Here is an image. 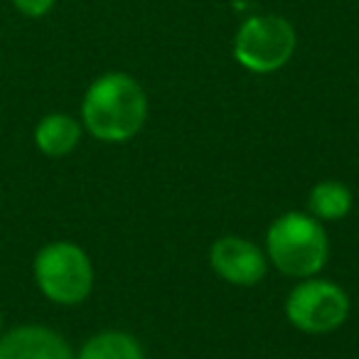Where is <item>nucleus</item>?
Instances as JSON below:
<instances>
[{"mask_svg": "<svg viewBox=\"0 0 359 359\" xmlns=\"http://www.w3.org/2000/svg\"><path fill=\"white\" fill-rule=\"evenodd\" d=\"M76 359H145V352L133 334L109 330L86 339Z\"/></svg>", "mask_w": 359, "mask_h": 359, "instance_id": "10", "label": "nucleus"}, {"mask_svg": "<svg viewBox=\"0 0 359 359\" xmlns=\"http://www.w3.org/2000/svg\"><path fill=\"white\" fill-rule=\"evenodd\" d=\"M308 210L318 222H334L342 219L352 210V192L347 185L337 180H325L310 190Z\"/></svg>", "mask_w": 359, "mask_h": 359, "instance_id": "9", "label": "nucleus"}, {"mask_svg": "<svg viewBox=\"0 0 359 359\" xmlns=\"http://www.w3.org/2000/svg\"><path fill=\"white\" fill-rule=\"evenodd\" d=\"M0 359H74L60 332L42 325H22L0 339Z\"/></svg>", "mask_w": 359, "mask_h": 359, "instance_id": "7", "label": "nucleus"}, {"mask_svg": "<svg viewBox=\"0 0 359 359\" xmlns=\"http://www.w3.org/2000/svg\"><path fill=\"white\" fill-rule=\"evenodd\" d=\"M18 13H22L25 18H45L47 13L55 8V0H11Z\"/></svg>", "mask_w": 359, "mask_h": 359, "instance_id": "11", "label": "nucleus"}, {"mask_svg": "<svg viewBox=\"0 0 359 359\" xmlns=\"http://www.w3.org/2000/svg\"><path fill=\"white\" fill-rule=\"evenodd\" d=\"M81 138V126L67 114H50L37 123L35 143L50 158L72 153Z\"/></svg>", "mask_w": 359, "mask_h": 359, "instance_id": "8", "label": "nucleus"}, {"mask_svg": "<svg viewBox=\"0 0 359 359\" xmlns=\"http://www.w3.org/2000/svg\"><path fill=\"white\" fill-rule=\"evenodd\" d=\"M210 264L222 280L231 285H244V288L259 283L269 269L264 251L254 241L241 239V236L217 239L210 251Z\"/></svg>", "mask_w": 359, "mask_h": 359, "instance_id": "6", "label": "nucleus"}, {"mask_svg": "<svg viewBox=\"0 0 359 359\" xmlns=\"http://www.w3.org/2000/svg\"><path fill=\"white\" fill-rule=\"evenodd\" d=\"M81 118L94 138L106 143L130 140L148 118V96L133 76L109 72L86 89Z\"/></svg>", "mask_w": 359, "mask_h": 359, "instance_id": "1", "label": "nucleus"}, {"mask_svg": "<svg viewBox=\"0 0 359 359\" xmlns=\"http://www.w3.org/2000/svg\"><path fill=\"white\" fill-rule=\"evenodd\" d=\"M349 315V298L337 283L325 278H303L285 300V318L308 334L337 330Z\"/></svg>", "mask_w": 359, "mask_h": 359, "instance_id": "5", "label": "nucleus"}, {"mask_svg": "<svg viewBox=\"0 0 359 359\" xmlns=\"http://www.w3.org/2000/svg\"><path fill=\"white\" fill-rule=\"evenodd\" d=\"M266 254L280 273L300 280L313 278L327 264V231L313 215L285 212L269 226Z\"/></svg>", "mask_w": 359, "mask_h": 359, "instance_id": "2", "label": "nucleus"}, {"mask_svg": "<svg viewBox=\"0 0 359 359\" xmlns=\"http://www.w3.org/2000/svg\"><path fill=\"white\" fill-rule=\"evenodd\" d=\"M295 52V30L280 15H254L234 37V57L254 74H273Z\"/></svg>", "mask_w": 359, "mask_h": 359, "instance_id": "4", "label": "nucleus"}, {"mask_svg": "<svg viewBox=\"0 0 359 359\" xmlns=\"http://www.w3.org/2000/svg\"><path fill=\"white\" fill-rule=\"evenodd\" d=\"M35 278L40 290L60 305H79L94 285L91 259L72 241H52L35 259Z\"/></svg>", "mask_w": 359, "mask_h": 359, "instance_id": "3", "label": "nucleus"}, {"mask_svg": "<svg viewBox=\"0 0 359 359\" xmlns=\"http://www.w3.org/2000/svg\"><path fill=\"white\" fill-rule=\"evenodd\" d=\"M0 325H3V315H0Z\"/></svg>", "mask_w": 359, "mask_h": 359, "instance_id": "12", "label": "nucleus"}]
</instances>
